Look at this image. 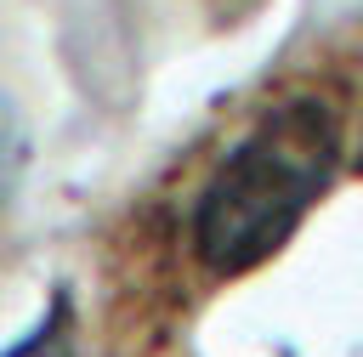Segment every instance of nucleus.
Segmentation results:
<instances>
[{
  "label": "nucleus",
  "mask_w": 363,
  "mask_h": 357,
  "mask_svg": "<svg viewBox=\"0 0 363 357\" xmlns=\"http://www.w3.org/2000/svg\"><path fill=\"white\" fill-rule=\"evenodd\" d=\"M340 176V119L318 96L272 108L250 136L227 147L193 204V255L221 272H255L272 261L306 210Z\"/></svg>",
  "instance_id": "1"
},
{
  "label": "nucleus",
  "mask_w": 363,
  "mask_h": 357,
  "mask_svg": "<svg viewBox=\"0 0 363 357\" xmlns=\"http://www.w3.org/2000/svg\"><path fill=\"white\" fill-rule=\"evenodd\" d=\"M0 357H79V334H74V306L68 295H51V306L34 317V329L23 340H11Z\"/></svg>",
  "instance_id": "2"
}]
</instances>
